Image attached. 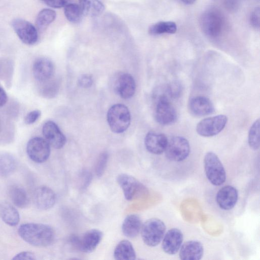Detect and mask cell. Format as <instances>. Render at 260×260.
Instances as JSON below:
<instances>
[{
	"label": "cell",
	"instance_id": "6da1fadb",
	"mask_svg": "<svg viewBox=\"0 0 260 260\" xmlns=\"http://www.w3.org/2000/svg\"><path fill=\"white\" fill-rule=\"evenodd\" d=\"M19 236L27 243L38 247H46L55 239L53 229L49 225L38 223H26L18 230Z\"/></svg>",
	"mask_w": 260,
	"mask_h": 260
},
{
	"label": "cell",
	"instance_id": "7a4b0ae2",
	"mask_svg": "<svg viewBox=\"0 0 260 260\" xmlns=\"http://www.w3.org/2000/svg\"><path fill=\"white\" fill-rule=\"evenodd\" d=\"M108 123L111 130L117 134L125 131L131 123V114L127 107L121 104L113 105L107 114Z\"/></svg>",
	"mask_w": 260,
	"mask_h": 260
},
{
	"label": "cell",
	"instance_id": "3957f363",
	"mask_svg": "<svg viewBox=\"0 0 260 260\" xmlns=\"http://www.w3.org/2000/svg\"><path fill=\"white\" fill-rule=\"evenodd\" d=\"M166 225L160 219L152 218L142 224L141 234L144 243L148 246H157L163 239Z\"/></svg>",
	"mask_w": 260,
	"mask_h": 260
},
{
	"label": "cell",
	"instance_id": "277c9868",
	"mask_svg": "<svg viewBox=\"0 0 260 260\" xmlns=\"http://www.w3.org/2000/svg\"><path fill=\"white\" fill-rule=\"evenodd\" d=\"M206 177L214 185H222L226 180V173L220 160L216 154L207 152L204 159Z\"/></svg>",
	"mask_w": 260,
	"mask_h": 260
},
{
	"label": "cell",
	"instance_id": "5b68a950",
	"mask_svg": "<svg viewBox=\"0 0 260 260\" xmlns=\"http://www.w3.org/2000/svg\"><path fill=\"white\" fill-rule=\"evenodd\" d=\"M103 236L102 231L93 229L86 231L82 236L72 235L69 241L76 249L85 253H90L95 249Z\"/></svg>",
	"mask_w": 260,
	"mask_h": 260
},
{
	"label": "cell",
	"instance_id": "8992f818",
	"mask_svg": "<svg viewBox=\"0 0 260 260\" xmlns=\"http://www.w3.org/2000/svg\"><path fill=\"white\" fill-rule=\"evenodd\" d=\"M117 182L121 187L125 198L132 201L143 197L148 193V189L141 182L134 177L120 174L117 177Z\"/></svg>",
	"mask_w": 260,
	"mask_h": 260
},
{
	"label": "cell",
	"instance_id": "52a82bcc",
	"mask_svg": "<svg viewBox=\"0 0 260 260\" xmlns=\"http://www.w3.org/2000/svg\"><path fill=\"white\" fill-rule=\"evenodd\" d=\"M164 152L169 160L181 161L188 157L190 152V145L185 138L181 136H174L168 140Z\"/></svg>",
	"mask_w": 260,
	"mask_h": 260
},
{
	"label": "cell",
	"instance_id": "ba28073f",
	"mask_svg": "<svg viewBox=\"0 0 260 260\" xmlns=\"http://www.w3.org/2000/svg\"><path fill=\"white\" fill-rule=\"evenodd\" d=\"M223 23L222 16L214 9L206 11L200 18V25L203 32L211 37H217L220 34Z\"/></svg>",
	"mask_w": 260,
	"mask_h": 260
},
{
	"label": "cell",
	"instance_id": "9c48e42d",
	"mask_svg": "<svg viewBox=\"0 0 260 260\" xmlns=\"http://www.w3.org/2000/svg\"><path fill=\"white\" fill-rule=\"evenodd\" d=\"M227 121L228 118L224 115L207 117L198 123L196 131L201 136L212 137L219 134L224 128Z\"/></svg>",
	"mask_w": 260,
	"mask_h": 260
},
{
	"label": "cell",
	"instance_id": "30bf717a",
	"mask_svg": "<svg viewBox=\"0 0 260 260\" xmlns=\"http://www.w3.org/2000/svg\"><path fill=\"white\" fill-rule=\"evenodd\" d=\"M26 152L31 160L36 163L46 161L50 154V146L47 141L37 137L30 139L26 145Z\"/></svg>",
	"mask_w": 260,
	"mask_h": 260
},
{
	"label": "cell",
	"instance_id": "8fae6325",
	"mask_svg": "<svg viewBox=\"0 0 260 260\" xmlns=\"http://www.w3.org/2000/svg\"><path fill=\"white\" fill-rule=\"evenodd\" d=\"M157 122L166 125L173 123L177 119V113L165 94L160 95L158 99L155 112Z\"/></svg>",
	"mask_w": 260,
	"mask_h": 260
},
{
	"label": "cell",
	"instance_id": "7c38bea8",
	"mask_svg": "<svg viewBox=\"0 0 260 260\" xmlns=\"http://www.w3.org/2000/svg\"><path fill=\"white\" fill-rule=\"evenodd\" d=\"M12 26L19 39L26 45H34L38 40V30L29 21L16 18L12 21Z\"/></svg>",
	"mask_w": 260,
	"mask_h": 260
},
{
	"label": "cell",
	"instance_id": "4fadbf2b",
	"mask_svg": "<svg viewBox=\"0 0 260 260\" xmlns=\"http://www.w3.org/2000/svg\"><path fill=\"white\" fill-rule=\"evenodd\" d=\"M42 132L45 140L53 148L60 149L65 145L66 138L53 121L46 122L43 126Z\"/></svg>",
	"mask_w": 260,
	"mask_h": 260
},
{
	"label": "cell",
	"instance_id": "5bb4252c",
	"mask_svg": "<svg viewBox=\"0 0 260 260\" xmlns=\"http://www.w3.org/2000/svg\"><path fill=\"white\" fill-rule=\"evenodd\" d=\"M56 201V196L50 187L42 185L35 191L34 202L36 207L41 210H46L53 207Z\"/></svg>",
	"mask_w": 260,
	"mask_h": 260
},
{
	"label": "cell",
	"instance_id": "9a60e30c",
	"mask_svg": "<svg viewBox=\"0 0 260 260\" xmlns=\"http://www.w3.org/2000/svg\"><path fill=\"white\" fill-rule=\"evenodd\" d=\"M114 88L116 92L122 98H132L136 90L135 81L133 76L128 73H122L116 78Z\"/></svg>",
	"mask_w": 260,
	"mask_h": 260
},
{
	"label": "cell",
	"instance_id": "2e32d148",
	"mask_svg": "<svg viewBox=\"0 0 260 260\" xmlns=\"http://www.w3.org/2000/svg\"><path fill=\"white\" fill-rule=\"evenodd\" d=\"M183 239V234L180 230L177 228L170 229L163 237L162 249L167 254H174L179 250Z\"/></svg>",
	"mask_w": 260,
	"mask_h": 260
},
{
	"label": "cell",
	"instance_id": "e0dca14e",
	"mask_svg": "<svg viewBox=\"0 0 260 260\" xmlns=\"http://www.w3.org/2000/svg\"><path fill=\"white\" fill-rule=\"evenodd\" d=\"M54 73V66L51 60L46 57L36 59L32 66V73L36 79L45 82L52 78Z\"/></svg>",
	"mask_w": 260,
	"mask_h": 260
},
{
	"label": "cell",
	"instance_id": "ac0fdd59",
	"mask_svg": "<svg viewBox=\"0 0 260 260\" xmlns=\"http://www.w3.org/2000/svg\"><path fill=\"white\" fill-rule=\"evenodd\" d=\"M238 192L236 188L226 185L221 188L217 193L216 200L218 206L224 210L232 209L236 205Z\"/></svg>",
	"mask_w": 260,
	"mask_h": 260
},
{
	"label": "cell",
	"instance_id": "d6986e66",
	"mask_svg": "<svg viewBox=\"0 0 260 260\" xmlns=\"http://www.w3.org/2000/svg\"><path fill=\"white\" fill-rule=\"evenodd\" d=\"M168 139L163 134L150 132L145 136L144 143L146 149L154 154H160L166 149Z\"/></svg>",
	"mask_w": 260,
	"mask_h": 260
},
{
	"label": "cell",
	"instance_id": "ffe728a7",
	"mask_svg": "<svg viewBox=\"0 0 260 260\" xmlns=\"http://www.w3.org/2000/svg\"><path fill=\"white\" fill-rule=\"evenodd\" d=\"M179 249V257L182 260L200 259L204 254V247L202 243L195 240L185 242Z\"/></svg>",
	"mask_w": 260,
	"mask_h": 260
},
{
	"label": "cell",
	"instance_id": "44dd1931",
	"mask_svg": "<svg viewBox=\"0 0 260 260\" xmlns=\"http://www.w3.org/2000/svg\"><path fill=\"white\" fill-rule=\"evenodd\" d=\"M189 108L192 114L198 116L209 115L214 111L212 102L203 96L192 98L189 102Z\"/></svg>",
	"mask_w": 260,
	"mask_h": 260
},
{
	"label": "cell",
	"instance_id": "7402d4cb",
	"mask_svg": "<svg viewBox=\"0 0 260 260\" xmlns=\"http://www.w3.org/2000/svg\"><path fill=\"white\" fill-rule=\"evenodd\" d=\"M142 225V220L139 215L130 214L125 218L122 222V232L126 237L134 238L140 233Z\"/></svg>",
	"mask_w": 260,
	"mask_h": 260
},
{
	"label": "cell",
	"instance_id": "603a6c76",
	"mask_svg": "<svg viewBox=\"0 0 260 260\" xmlns=\"http://www.w3.org/2000/svg\"><path fill=\"white\" fill-rule=\"evenodd\" d=\"M0 218L5 223L12 226L17 225L20 220L17 209L6 201H0Z\"/></svg>",
	"mask_w": 260,
	"mask_h": 260
},
{
	"label": "cell",
	"instance_id": "cb8c5ba5",
	"mask_svg": "<svg viewBox=\"0 0 260 260\" xmlns=\"http://www.w3.org/2000/svg\"><path fill=\"white\" fill-rule=\"evenodd\" d=\"M8 196L13 204L20 208H25L29 204V199L26 191L22 187L12 185L8 188Z\"/></svg>",
	"mask_w": 260,
	"mask_h": 260
},
{
	"label": "cell",
	"instance_id": "d4e9b609",
	"mask_svg": "<svg viewBox=\"0 0 260 260\" xmlns=\"http://www.w3.org/2000/svg\"><path fill=\"white\" fill-rule=\"evenodd\" d=\"M113 255L117 260H134L136 254L131 242L122 240L118 243L114 250Z\"/></svg>",
	"mask_w": 260,
	"mask_h": 260
},
{
	"label": "cell",
	"instance_id": "484cf974",
	"mask_svg": "<svg viewBox=\"0 0 260 260\" xmlns=\"http://www.w3.org/2000/svg\"><path fill=\"white\" fill-rule=\"evenodd\" d=\"M79 5L83 15L95 17L101 15L105 7L100 0H79Z\"/></svg>",
	"mask_w": 260,
	"mask_h": 260
},
{
	"label": "cell",
	"instance_id": "4316f807",
	"mask_svg": "<svg viewBox=\"0 0 260 260\" xmlns=\"http://www.w3.org/2000/svg\"><path fill=\"white\" fill-rule=\"evenodd\" d=\"M55 12L50 9H44L37 15L36 27L39 31H44L55 19Z\"/></svg>",
	"mask_w": 260,
	"mask_h": 260
},
{
	"label": "cell",
	"instance_id": "83f0119b",
	"mask_svg": "<svg viewBox=\"0 0 260 260\" xmlns=\"http://www.w3.org/2000/svg\"><path fill=\"white\" fill-rule=\"evenodd\" d=\"M177 26L172 21H160L151 25L148 29V32L153 36L162 34H172L176 32Z\"/></svg>",
	"mask_w": 260,
	"mask_h": 260
},
{
	"label": "cell",
	"instance_id": "f1b7e54d",
	"mask_svg": "<svg viewBox=\"0 0 260 260\" xmlns=\"http://www.w3.org/2000/svg\"><path fill=\"white\" fill-rule=\"evenodd\" d=\"M64 13L67 19L73 23L80 22L83 16L79 4L72 3L64 7Z\"/></svg>",
	"mask_w": 260,
	"mask_h": 260
},
{
	"label": "cell",
	"instance_id": "f546056e",
	"mask_svg": "<svg viewBox=\"0 0 260 260\" xmlns=\"http://www.w3.org/2000/svg\"><path fill=\"white\" fill-rule=\"evenodd\" d=\"M259 132L260 121L258 119L251 125L248 134V144L253 150H257L259 147Z\"/></svg>",
	"mask_w": 260,
	"mask_h": 260
},
{
	"label": "cell",
	"instance_id": "4dcf8cb0",
	"mask_svg": "<svg viewBox=\"0 0 260 260\" xmlns=\"http://www.w3.org/2000/svg\"><path fill=\"white\" fill-rule=\"evenodd\" d=\"M16 167L15 159L9 155L0 157V175L5 176L10 175Z\"/></svg>",
	"mask_w": 260,
	"mask_h": 260
},
{
	"label": "cell",
	"instance_id": "1f68e13d",
	"mask_svg": "<svg viewBox=\"0 0 260 260\" xmlns=\"http://www.w3.org/2000/svg\"><path fill=\"white\" fill-rule=\"evenodd\" d=\"M109 155L106 152H103L99 155L96 162L95 173L98 177L102 176L106 168Z\"/></svg>",
	"mask_w": 260,
	"mask_h": 260
},
{
	"label": "cell",
	"instance_id": "d6a6232c",
	"mask_svg": "<svg viewBox=\"0 0 260 260\" xmlns=\"http://www.w3.org/2000/svg\"><path fill=\"white\" fill-rule=\"evenodd\" d=\"M46 81V84L43 89V95L46 98H52L55 96L58 92L59 89L58 82L57 81Z\"/></svg>",
	"mask_w": 260,
	"mask_h": 260
},
{
	"label": "cell",
	"instance_id": "836d02e7",
	"mask_svg": "<svg viewBox=\"0 0 260 260\" xmlns=\"http://www.w3.org/2000/svg\"><path fill=\"white\" fill-rule=\"evenodd\" d=\"M166 91L169 96L177 98L181 94L182 87L178 82H174L168 85L166 89Z\"/></svg>",
	"mask_w": 260,
	"mask_h": 260
},
{
	"label": "cell",
	"instance_id": "e575fe53",
	"mask_svg": "<svg viewBox=\"0 0 260 260\" xmlns=\"http://www.w3.org/2000/svg\"><path fill=\"white\" fill-rule=\"evenodd\" d=\"M92 83L93 79L92 76L88 74L81 75L78 80V84L82 88H89L92 85Z\"/></svg>",
	"mask_w": 260,
	"mask_h": 260
},
{
	"label": "cell",
	"instance_id": "d590c367",
	"mask_svg": "<svg viewBox=\"0 0 260 260\" xmlns=\"http://www.w3.org/2000/svg\"><path fill=\"white\" fill-rule=\"evenodd\" d=\"M41 115V112L40 110H33L26 115L24 118V122L26 124H31L39 119Z\"/></svg>",
	"mask_w": 260,
	"mask_h": 260
},
{
	"label": "cell",
	"instance_id": "8d00e7d4",
	"mask_svg": "<svg viewBox=\"0 0 260 260\" xmlns=\"http://www.w3.org/2000/svg\"><path fill=\"white\" fill-rule=\"evenodd\" d=\"M49 7L54 8L64 7L72 0H43Z\"/></svg>",
	"mask_w": 260,
	"mask_h": 260
},
{
	"label": "cell",
	"instance_id": "74e56055",
	"mask_svg": "<svg viewBox=\"0 0 260 260\" xmlns=\"http://www.w3.org/2000/svg\"><path fill=\"white\" fill-rule=\"evenodd\" d=\"M259 9L256 8L251 13L250 17L251 24L255 28L259 27Z\"/></svg>",
	"mask_w": 260,
	"mask_h": 260
},
{
	"label": "cell",
	"instance_id": "f35d334b",
	"mask_svg": "<svg viewBox=\"0 0 260 260\" xmlns=\"http://www.w3.org/2000/svg\"><path fill=\"white\" fill-rule=\"evenodd\" d=\"M80 175L81 188H85L90 184L92 179V176L91 174L87 171L82 172Z\"/></svg>",
	"mask_w": 260,
	"mask_h": 260
},
{
	"label": "cell",
	"instance_id": "ab89813d",
	"mask_svg": "<svg viewBox=\"0 0 260 260\" xmlns=\"http://www.w3.org/2000/svg\"><path fill=\"white\" fill-rule=\"evenodd\" d=\"M13 259H35V254L30 251H22L16 254Z\"/></svg>",
	"mask_w": 260,
	"mask_h": 260
},
{
	"label": "cell",
	"instance_id": "60d3db41",
	"mask_svg": "<svg viewBox=\"0 0 260 260\" xmlns=\"http://www.w3.org/2000/svg\"><path fill=\"white\" fill-rule=\"evenodd\" d=\"M8 97L5 90L0 86V107L3 106L7 102Z\"/></svg>",
	"mask_w": 260,
	"mask_h": 260
},
{
	"label": "cell",
	"instance_id": "b9f144b4",
	"mask_svg": "<svg viewBox=\"0 0 260 260\" xmlns=\"http://www.w3.org/2000/svg\"><path fill=\"white\" fill-rule=\"evenodd\" d=\"M180 1L181 2H182L183 3H184V4H188V5L192 4L196 1V0H180Z\"/></svg>",
	"mask_w": 260,
	"mask_h": 260
}]
</instances>
